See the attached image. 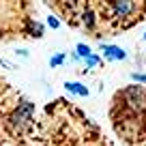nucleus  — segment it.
<instances>
[{
  "label": "nucleus",
  "mask_w": 146,
  "mask_h": 146,
  "mask_svg": "<svg viewBox=\"0 0 146 146\" xmlns=\"http://www.w3.org/2000/svg\"><path fill=\"white\" fill-rule=\"evenodd\" d=\"M69 28L95 41L118 36L146 22V0H43Z\"/></svg>",
  "instance_id": "obj_1"
},
{
  "label": "nucleus",
  "mask_w": 146,
  "mask_h": 146,
  "mask_svg": "<svg viewBox=\"0 0 146 146\" xmlns=\"http://www.w3.org/2000/svg\"><path fill=\"white\" fill-rule=\"evenodd\" d=\"M32 146H116L105 131L64 97L45 103L36 116Z\"/></svg>",
  "instance_id": "obj_2"
},
{
  "label": "nucleus",
  "mask_w": 146,
  "mask_h": 146,
  "mask_svg": "<svg viewBox=\"0 0 146 146\" xmlns=\"http://www.w3.org/2000/svg\"><path fill=\"white\" fill-rule=\"evenodd\" d=\"M110 125L123 146H146V84H127L110 101Z\"/></svg>",
  "instance_id": "obj_3"
},
{
  "label": "nucleus",
  "mask_w": 146,
  "mask_h": 146,
  "mask_svg": "<svg viewBox=\"0 0 146 146\" xmlns=\"http://www.w3.org/2000/svg\"><path fill=\"white\" fill-rule=\"evenodd\" d=\"M45 28L36 17L35 0H0V43L43 39Z\"/></svg>",
  "instance_id": "obj_4"
},
{
  "label": "nucleus",
  "mask_w": 146,
  "mask_h": 146,
  "mask_svg": "<svg viewBox=\"0 0 146 146\" xmlns=\"http://www.w3.org/2000/svg\"><path fill=\"white\" fill-rule=\"evenodd\" d=\"M99 47H101V52H103V58L108 60H125L127 58V54H125V50L123 47H116V45H108V43H103V41H99Z\"/></svg>",
  "instance_id": "obj_5"
},
{
  "label": "nucleus",
  "mask_w": 146,
  "mask_h": 146,
  "mask_svg": "<svg viewBox=\"0 0 146 146\" xmlns=\"http://www.w3.org/2000/svg\"><path fill=\"white\" fill-rule=\"evenodd\" d=\"M64 88H67L69 92H73V95H78V97H88L90 95L88 88L84 86V84H80V82H64Z\"/></svg>",
  "instance_id": "obj_6"
},
{
  "label": "nucleus",
  "mask_w": 146,
  "mask_h": 146,
  "mask_svg": "<svg viewBox=\"0 0 146 146\" xmlns=\"http://www.w3.org/2000/svg\"><path fill=\"white\" fill-rule=\"evenodd\" d=\"M84 67H86V71H95L97 67H103V60H101L97 54H90V56L84 58Z\"/></svg>",
  "instance_id": "obj_7"
},
{
  "label": "nucleus",
  "mask_w": 146,
  "mask_h": 146,
  "mask_svg": "<svg viewBox=\"0 0 146 146\" xmlns=\"http://www.w3.org/2000/svg\"><path fill=\"white\" fill-rule=\"evenodd\" d=\"M64 58H67V56H64V52H58L56 56H52V58H50V67H52V69L60 67V64L64 62Z\"/></svg>",
  "instance_id": "obj_8"
},
{
  "label": "nucleus",
  "mask_w": 146,
  "mask_h": 146,
  "mask_svg": "<svg viewBox=\"0 0 146 146\" xmlns=\"http://www.w3.org/2000/svg\"><path fill=\"white\" fill-rule=\"evenodd\" d=\"M75 52H78V56H82V58H86V56L92 54V50L86 45V43H78V45H75Z\"/></svg>",
  "instance_id": "obj_9"
},
{
  "label": "nucleus",
  "mask_w": 146,
  "mask_h": 146,
  "mask_svg": "<svg viewBox=\"0 0 146 146\" xmlns=\"http://www.w3.org/2000/svg\"><path fill=\"white\" fill-rule=\"evenodd\" d=\"M131 82H135V84H146V73H131Z\"/></svg>",
  "instance_id": "obj_10"
},
{
  "label": "nucleus",
  "mask_w": 146,
  "mask_h": 146,
  "mask_svg": "<svg viewBox=\"0 0 146 146\" xmlns=\"http://www.w3.org/2000/svg\"><path fill=\"white\" fill-rule=\"evenodd\" d=\"M47 26L56 30V28H60V19L56 17V15H50V17H47Z\"/></svg>",
  "instance_id": "obj_11"
},
{
  "label": "nucleus",
  "mask_w": 146,
  "mask_h": 146,
  "mask_svg": "<svg viewBox=\"0 0 146 146\" xmlns=\"http://www.w3.org/2000/svg\"><path fill=\"white\" fill-rule=\"evenodd\" d=\"M0 64H2V67H7V69H17L15 64H11L9 60H5V58H0Z\"/></svg>",
  "instance_id": "obj_12"
},
{
  "label": "nucleus",
  "mask_w": 146,
  "mask_h": 146,
  "mask_svg": "<svg viewBox=\"0 0 146 146\" xmlns=\"http://www.w3.org/2000/svg\"><path fill=\"white\" fill-rule=\"evenodd\" d=\"M144 41H146V35H144Z\"/></svg>",
  "instance_id": "obj_13"
}]
</instances>
